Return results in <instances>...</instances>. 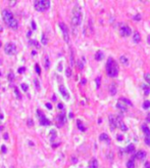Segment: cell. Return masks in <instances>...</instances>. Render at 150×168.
Here are the masks:
<instances>
[{
	"label": "cell",
	"mask_w": 150,
	"mask_h": 168,
	"mask_svg": "<svg viewBox=\"0 0 150 168\" xmlns=\"http://www.w3.org/2000/svg\"><path fill=\"white\" fill-rule=\"evenodd\" d=\"M2 17H3V21L4 23L12 30H17L18 27V23L17 21L13 18V14L10 10L8 9H4L2 11Z\"/></svg>",
	"instance_id": "1"
},
{
	"label": "cell",
	"mask_w": 150,
	"mask_h": 168,
	"mask_svg": "<svg viewBox=\"0 0 150 168\" xmlns=\"http://www.w3.org/2000/svg\"><path fill=\"white\" fill-rule=\"evenodd\" d=\"M106 73L110 77H117L118 74V66L112 58H109L106 63Z\"/></svg>",
	"instance_id": "2"
},
{
	"label": "cell",
	"mask_w": 150,
	"mask_h": 168,
	"mask_svg": "<svg viewBox=\"0 0 150 168\" xmlns=\"http://www.w3.org/2000/svg\"><path fill=\"white\" fill-rule=\"evenodd\" d=\"M34 7L37 11H46L50 7V1L49 0H37L34 2Z\"/></svg>",
	"instance_id": "3"
},
{
	"label": "cell",
	"mask_w": 150,
	"mask_h": 168,
	"mask_svg": "<svg viewBox=\"0 0 150 168\" xmlns=\"http://www.w3.org/2000/svg\"><path fill=\"white\" fill-rule=\"evenodd\" d=\"M82 18H83L82 11H81L79 7H77L74 10V14H72V25L74 27L79 26L82 23Z\"/></svg>",
	"instance_id": "4"
},
{
	"label": "cell",
	"mask_w": 150,
	"mask_h": 168,
	"mask_svg": "<svg viewBox=\"0 0 150 168\" xmlns=\"http://www.w3.org/2000/svg\"><path fill=\"white\" fill-rule=\"evenodd\" d=\"M4 51L6 54L12 55L15 53V51H17V46H15V44L12 43V42H8V43H6L4 46Z\"/></svg>",
	"instance_id": "5"
},
{
	"label": "cell",
	"mask_w": 150,
	"mask_h": 168,
	"mask_svg": "<svg viewBox=\"0 0 150 168\" xmlns=\"http://www.w3.org/2000/svg\"><path fill=\"white\" fill-rule=\"evenodd\" d=\"M59 27H60V30L61 32H62V36H63V39L65 42L70 41V35H68V30H67V27L65 26V24H63V23H59Z\"/></svg>",
	"instance_id": "6"
},
{
	"label": "cell",
	"mask_w": 150,
	"mask_h": 168,
	"mask_svg": "<svg viewBox=\"0 0 150 168\" xmlns=\"http://www.w3.org/2000/svg\"><path fill=\"white\" fill-rule=\"evenodd\" d=\"M37 114H38V116H39L38 118H39V122H40V124L42 126H48V125H50V121L45 117V115L43 114L42 111H37Z\"/></svg>",
	"instance_id": "7"
},
{
	"label": "cell",
	"mask_w": 150,
	"mask_h": 168,
	"mask_svg": "<svg viewBox=\"0 0 150 168\" xmlns=\"http://www.w3.org/2000/svg\"><path fill=\"white\" fill-rule=\"evenodd\" d=\"M120 33H121V35H122V36H124V37H128V36H130L131 34H132V30L130 29V27H129V26L125 25V26L121 27V29H120Z\"/></svg>",
	"instance_id": "8"
},
{
	"label": "cell",
	"mask_w": 150,
	"mask_h": 168,
	"mask_svg": "<svg viewBox=\"0 0 150 168\" xmlns=\"http://www.w3.org/2000/svg\"><path fill=\"white\" fill-rule=\"evenodd\" d=\"M115 121H117V127L121 128L122 131H127V130H128V127H127V126L125 125V123L122 122V119L121 116L115 117Z\"/></svg>",
	"instance_id": "9"
},
{
	"label": "cell",
	"mask_w": 150,
	"mask_h": 168,
	"mask_svg": "<svg viewBox=\"0 0 150 168\" xmlns=\"http://www.w3.org/2000/svg\"><path fill=\"white\" fill-rule=\"evenodd\" d=\"M59 91H60V93H61V95L63 96L64 100H67V101L70 100V94H68L67 88H65L63 85H60V86H59Z\"/></svg>",
	"instance_id": "10"
},
{
	"label": "cell",
	"mask_w": 150,
	"mask_h": 168,
	"mask_svg": "<svg viewBox=\"0 0 150 168\" xmlns=\"http://www.w3.org/2000/svg\"><path fill=\"white\" fill-rule=\"evenodd\" d=\"M56 121H57V126H58V127H61V126H62V125L64 124V122H65V116H64V113H63V114H60V115L57 116Z\"/></svg>",
	"instance_id": "11"
},
{
	"label": "cell",
	"mask_w": 150,
	"mask_h": 168,
	"mask_svg": "<svg viewBox=\"0 0 150 168\" xmlns=\"http://www.w3.org/2000/svg\"><path fill=\"white\" fill-rule=\"evenodd\" d=\"M108 120H109V124H110L111 130H113L114 127H117V121H115V117H113L112 115H110L108 117Z\"/></svg>",
	"instance_id": "12"
},
{
	"label": "cell",
	"mask_w": 150,
	"mask_h": 168,
	"mask_svg": "<svg viewBox=\"0 0 150 168\" xmlns=\"http://www.w3.org/2000/svg\"><path fill=\"white\" fill-rule=\"evenodd\" d=\"M99 164H98V161L96 160L95 158H93L91 160V161L89 162V166H88V168H98Z\"/></svg>",
	"instance_id": "13"
},
{
	"label": "cell",
	"mask_w": 150,
	"mask_h": 168,
	"mask_svg": "<svg viewBox=\"0 0 150 168\" xmlns=\"http://www.w3.org/2000/svg\"><path fill=\"white\" fill-rule=\"evenodd\" d=\"M136 158L139 159V160H144L146 158V152L144 151H139L136 154Z\"/></svg>",
	"instance_id": "14"
},
{
	"label": "cell",
	"mask_w": 150,
	"mask_h": 168,
	"mask_svg": "<svg viewBox=\"0 0 150 168\" xmlns=\"http://www.w3.org/2000/svg\"><path fill=\"white\" fill-rule=\"evenodd\" d=\"M133 41L134 43H139V42L141 41V35L138 32H135L133 35Z\"/></svg>",
	"instance_id": "15"
},
{
	"label": "cell",
	"mask_w": 150,
	"mask_h": 168,
	"mask_svg": "<svg viewBox=\"0 0 150 168\" xmlns=\"http://www.w3.org/2000/svg\"><path fill=\"white\" fill-rule=\"evenodd\" d=\"M103 56H104V53H103L101 50H99L96 52V54H95V60H101L103 59Z\"/></svg>",
	"instance_id": "16"
},
{
	"label": "cell",
	"mask_w": 150,
	"mask_h": 168,
	"mask_svg": "<svg viewBox=\"0 0 150 168\" xmlns=\"http://www.w3.org/2000/svg\"><path fill=\"white\" fill-rule=\"evenodd\" d=\"M142 129H143V131L145 132V137H150V129H149V127H147L146 125H143V126H142Z\"/></svg>",
	"instance_id": "17"
},
{
	"label": "cell",
	"mask_w": 150,
	"mask_h": 168,
	"mask_svg": "<svg viewBox=\"0 0 150 168\" xmlns=\"http://www.w3.org/2000/svg\"><path fill=\"white\" fill-rule=\"evenodd\" d=\"M115 93H117V85H115V83H111L110 84V94L114 95Z\"/></svg>",
	"instance_id": "18"
},
{
	"label": "cell",
	"mask_w": 150,
	"mask_h": 168,
	"mask_svg": "<svg viewBox=\"0 0 150 168\" xmlns=\"http://www.w3.org/2000/svg\"><path fill=\"white\" fill-rule=\"evenodd\" d=\"M99 139L101 140H106V142H109L110 140V138H109V136L106 134V133H102V134H100V136H99Z\"/></svg>",
	"instance_id": "19"
},
{
	"label": "cell",
	"mask_w": 150,
	"mask_h": 168,
	"mask_svg": "<svg viewBox=\"0 0 150 168\" xmlns=\"http://www.w3.org/2000/svg\"><path fill=\"white\" fill-rule=\"evenodd\" d=\"M142 88L144 89V92H145V94L146 95H148L149 94V92H150V88H149V86L147 85V84H142Z\"/></svg>",
	"instance_id": "20"
},
{
	"label": "cell",
	"mask_w": 150,
	"mask_h": 168,
	"mask_svg": "<svg viewBox=\"0 0 150 168\" xmlns=\"http://www.w3.org/2000/svg\"><path fill=\"white\" fill-rule=\"evenodd\" d=\"M120 60H121V63H122V65H126V66H128L129 62H128V59H127L125 55H122L121 58H120Z\"/></svg>",
	"instance_id": "21"
},
{
	"label": "cell",
	"mask_w": 150,
	"mask_h": 168,
	"mask_svg": "<svg viewBox=\"0 0 150 168\" xmlns=\"http://www.w3.org/2000/svg\"><path fill=\"white\" fill-rule=\"evenodd\" d=\"M134 150H135V147H134V144H129L128 147H127V149H126V152L127 153H133L134 152Z\"/></svg>",
	"instance_id": "22"
},
{
	"label": "cell",
	"mask_w": 150,
	"mask_h": 168,
	"mask_svg": "<svg viewBox=\"0 0 150 168\" xmlns=\"http://www.w3.org/2000/svg\"><path fill=\"white\" fill-rule=\"evenodd\" d=\"M135 167V163H134L133 160H129L127 162V168H134Z\"/></svg>",
	"instance_id": "23"
},
{
	"label": "cell",
	"mask_w": 150,
	"mask_h": 168,
	"mask_svg": "<svg viewBox=\"0 0 150 168\" xmlns=\"http://www.w3.org/2000/svg\"><path fill=\"white\" fill-rule=\"evenodd\" d=\"M77 123H78V127H79L80 130H82V131H85V130H86V128L83 126V124L81 123V121H80V120L77 121Z\"/></svg>",
	"instance_id": "24"
},
{
	"label": "cell",
	"mask_w": 150,
	"mask_h": 168,
	"mask_svg": "<svg viewBox=\"0 0 150 168\" xmlns=\"http://www.w3.org/2000/svg\"><path fill=\"white\" fill-rule=\"evenodd\" d=\"M149 108H150V102H149V101H145L144 104H143V109L147 110V109H149Z\"/></svg>",
	"instance_id": "25"
},
{
	"label": "cell",
	"mask_w": 150,
	"mask_h": 168,
	"mask_svg": "<svg viewBox=\"0 0 150 168\" xmlns=\"http://www.w3.org/2000/svg\"><path fill=\"white\" fill-rule=\"evenodd\" d=\"M120 101H122V102H126V104H128L129 106H132V102H131L128 98H124V97H121L120 98Z\"/></svg>",
	"instance_id": "26"
},
{
	"label": "cell",
	"mask_w": 150,
	"mask_h": 168,
	"mask_svg": "<svg viewBox=\"0 0 150 168\" xmlns=\"http://www.w3.org/2000/svg\"><path fill=\"white\" fill-rule=\"evenodd\" d=\"M117 108L121 109L122 111H125V112L127 111V108H126V107H125V106H122V104H120V102H118V104H117Z\"/></svg>",
	"instance_id": "27"
},
{
	"label": "cell",
	"mask_w": 150,
	"mask_h": 168,
	"mask_svg": "<svg viewBox=\"0 0 150 168\" xmlns=\"http://www.w3.org/2000/svg\"><path fill=\"white\" fill-rule=\"evenodd\" d=\"M50 66V62H49V59H48V56H46L45 58V68H46V70L49 68Z\"/></svg>",
	"instance_id": "28"
},
{
	"label": "cell",
	"mask_w": 150,
	"mask_h": 168,
	"mask_svg": "<svg viewBox=\"0 0 150 168\" xmlns=\"http://www.w3.org/2000/svg\"><path fill=\"white\" fill-rule=\"evenodd\" d=\"M42 44H43V45H46V44H47V39H46V36L44 35V34H43V35H42Z\"/></svg>",
	"instance_id": "29"
},
{
	"label": "cell",
	"mask_w": 150,
	"mask_h": 168,
	"mask_svg": "<svg viewBox=\"0 0 150 168\" xmlns=\"http://www.w3.org/2000/svg\"><path fill=\"white\" fill-rule=\"evenodd\" d=\"M65 74H67V77H71L72 76V71L70 68H67V70H65Z\"/></svg>",
	"instance_id": "30"
},
{
	"label": "cell",
	"mask_w": 150,
	"mask_h": 168,
	"mask_svg": "<svg viewBox=\"0 0 150 168\" xmlns=\"http://www.w3.org/2000/svg\"><path fill=\"white\" fill-rule=\"evenodd\" d=\"M144 78H145V80H146V81H147V82L150 84V74L146 73V74L144 75Z\"/></svg>",
	"instance_id": "31"
},
{
	"label": "cell",
	"mask_w": 150,
	"mask_h": 168,
	"mask_svg": "<svg viewBox=\"0 0 150 168\" xmlns=\"http://www.w3.org/2000/svg\"><path fill=\"white\" fill-rule=\"evenodd\" d=\"M30 44L35 45V46H37V47H39V46H40V44L38 43V42H37L36 40H32V41H30Z\"/></svg>",
	"instance_id": "32"
},
{
	"label": "cell",
	"mask_w": 150,
	"mask_h": 168,
	"mask_svg": "<svg viewBox=\"0 0 150 168\" xmlns=\"http://www.w3.org/2000/svg\"><path fill=\"white\" fill-rule=\"evenodd\" d=\"M71 65H72V67L74 66V52H71Z\"/></svg>",
	"instance_id": "33"
},
{
	"label": "cell",
	"mask_w": 150,
	"mask_h": 168,
	"mask_svg": "<svg viewBox=\"0 0 150 168\" xmlns=\"http://www.w3.org/2000/svg\"><path fill=\"white\" fill-rule=\"evenodd\" d=\"M21 87H22V89L24 90V91H28V86H27L25 83H22V85H21Z\"/></svg>",
	"instance_id": "34"
},
{
	"label": "cell",
	"mask_w": 150,
	"mask_h": 168,
	"mask_svg": "<svg viewBox=\"0 0 150 168\" xmlns=\"http://www.w3.org/2000/svg\"><path fill=\"white\" fill-rule=\"evenodd\" d=\"M35 68H36V72H37V74H40L41 73V69H40V67H39V65H36L35 66Z\"/></svg>",
	"instance_id": "35"
},
{
	"label": "cell",
	"mask_w": 150,
	"mask_h": 168,
	"mask_svg": "<svg viewBox=\"0 0 150 168\" xmlns=\"http://www.w3.org/2000/svg\"><path fill=\"white\" fill-rule=\"evenodd\" d=\"M96 87H97V88L100 87V78L99 77L96 78Z\"/></svg>",
	"instance_id": "36"
},
{
	"label": "cell",
	"mask_w": 150,
	"mask_h": 168,
	"mask_svg": "<svg viewBox=\"0 0 150 168\" xmlns=\"http://www.w3.org/2000/svg\"><path fill=\"white\" fill-rule=\"evenodd\" d=\"M145 144L147 146H150V137H145Z\"/></svg>",
	"instance_id": "37"
},
{
	"label": "cell",
	"mask_w": 150,
	"mask_h": 168,
	"mask_svg": "<svg viewBox=\"0 0 150 168\" xmlns=\"http://www.w3.org/2000/svg\"><path fill=\"white\" fill-rule=\"evenodd\" d=\"M34 81H35V84H36V88H37V89L40 88V85H39V82H38V79H35Z\"/></svg>",
	"instance_id": "38"
},
{
	"label": "cell",
	"mask_w": 150,
	"mask_h": 168,
	"mask_svg": "<svg viewBox=\"0 0 150 168\" xmlns=\"http://www.w3.org/2000/svg\"><path fill=\"white\" fill-rule=\"evenodd\" d=\"M144 168H150V162L149 161H147L145 163V166H144Z\"/></svg>",
	"instance_id": "39"
},
{
	"label": "cell",
	"mask_w": 150,
	"mask_h": 168,
	"mask_svg": "<svg viewBox=\"0 0 150 168\" xmlns=\"http://www.w3.org/2000/svg\"><path fill=\"white\" fill-rule=\"evenodd\" d=\"M1 149H2V153H6V151H7V149H6V147L3 144V146L1 147Z\"/></svg>",
	"instance_id": "40"
},
{
	"label": "cell",
	"mask_w": 150,
	"mask_h": 168,
	"mask_svg": "<svg viewBox=\"0 0 150 168\" xmlns=\"http://www.w3.org/2000/svg\"><path fill=\"white\" fill-rule=\"evenodd\" d=\"M46 107H47V108H48L49 110H51V109H52V105L50 104V102H47V104H46Z\"/></svg>",
	"instance_id": "41"
},
{
	"label": "cell",
	"mask_w": 150,
	"mask_h": 168,
	"mask_svg": "<svg viewBox=\"0 0 150 168\" xmlns=\"http://www.w3.org/2000/svg\"><path fill=\"white\" fill-rule=\"evenodd\" d=\"M140 18H141L140 14H137V16H136L135 18H134V20H135V21H139V20H140Z\"/></svg>",
	"instance_id": "42"
},
{
	"label": "cell",
	"mask_w": 150,
	"mask_h": 168,
	"mask_svg": "<svg viewBox=\"0 0 150 168\" xmlns=\"http://www.w3.org/2000/svg\"><path fill=\"white\" fill-rule=\"evenodd\" d=\"M14 90H15V93H17V97H18V98H21V95H20V92H18V89H17V88H15Z\"/></svg>",
	"instance_id": "43"
},
{
	"label": "cell",
	"mask_w": 150,
	"mask_h": 168,
	"mask_svg": "<svg viewBox=\"0 0 150 168\" xmlns=\"http://www.w3.org/2000/svg\"><path fill=\"white\" fill-rule=\"evenodd\" d=\"M28 124H29V126H33V124H34V123H33V120H30V119H29V120H28Z\"/></svg>",
	"instance_id": "44"
},
{
	"label": "cell",
	"mask_w": 150,
	"mask_h": 168,
	"mask_svg": "<svg viewBox=\"0 0 150 168\" xmlns=\"http://www.w3.org/2000/svg\"><path fill=\"white\" fill-rule=\"evenodd\" d=\"M79 67H80V69H83V64L81 63V60H79Z\"/></svg>",
	"instance_id": "45"
},
{
	"label": "cell",
	"mask_w": 150,
	"mask_h": 168,
	"mask_svg": "<svg viewBox=\"0 0 150 168\" xmlns=\"http://www.w3.org/2000/svg\"><path fill=\"white\" fill-rule=\"evenodd\" d=\"M26 70V69L24 68V67H22V69H20V70H18V73H22V72H24Z\"/></svg>",
	"instance_id": "46"
},
{
	"label": "cell",
	"mask_w": 150,
	"mask_h": 168,
	"mask_svg": "<svg viewBox=\"0 0 150 168\" xmlns=\"http://www.w3.org/2000/svg\"><path fill=\"white\" fill-rule=\"evenodd\" d=\"M32 25H33V29L35 30V29H36V25H35V22H32Z\"/></svg>",
	"instance_id": "47"
},
{
	"label": "cell",
	"mask_w": 150,
	"mask_h": 168,
	"mask_svg": "<svg viewBox=\"0 0 150 168\" xmlns=\"http://www.w3.org/2000/svg\"><path fill=\"white\" fill-rule=\"evenodd\" d=\"M146 120H147L148 122H150V114H148V116H147V119H146Z\"/></svg>",
	"instance_id": "48"
},
{
	"label": "cell",
	"mask_w": 150,
	"mask_h": 168,
	"mask_svg": "<svg viewBox=\"0 0 150 168\" xmlns=\"http://www.w3.org/2000/svg\"><path fill=\"white\" fill-rule=\"evenodd\" d=\"M3 137H4L5 139H7V138H8V134H7V133H6V134H4V136H3Z\"/></svg>",
	"instance_id": "49"
},
{
	"label": "cell",
	"mask_w": 150,
	"mask_h": 168,
	"mask_svg": "<svg viewBox=\"0 0 150 168\" xmlns=\"http://www.w3.org/2000/svg\"><path fill=\"white\" fill-rule=\"evenodd\" d=\"M58 108H59V109H62V108H63V106L61 105V104H58Z\"/></svg>",
	"instance_id": "50"
},
{
	"label": "cell",
	"mask_w": 150,
	"mask_h": 168,
	"mask_svg": "<svg viewBox=\"0 0 150 168\" xmlns=\"http://www.w3.org/2000/svg\"><path fill=\"white\" fill-rule=\"evenodd\" d=\"M58 71H59V72L61 71V64H59V66H58Z\"/></svg>",
	"instance_id": "51"
},
{
	"label": "cell",
	"mask_w": 150,
	"mask_h": 168,
	"mask_svg": "<svg viewBox=\"0 0 150 168\" xmlns=\"http://www.w3.org/2000/svg\"><path fill=\"white\" fill-rule=\"evenodd\" d=\"M147 42H148V43L150 44V35L148 36V38H147Z\"/></svg>",
	"instance_id": "52"
},
{
	"label": "cell",
	"mask_w": 150,
	"mask_h": 168,
	"mask_svg": "<svg viewBox=\"0 0 150 168\" xmlns=\"http://www.w3.org/2000/svg\"><path fill=\"white\" fill-rule=\"evenodd\" d=\"M82 83L85 84V83H86V79H83V80H82Z\"/></svg>",
	"instance_id": "53"
},
{
	"label": "cell",
	"mask_w": 150,
	"mask_h": 168,
	"mask_svg": "<svg viewBox=\"0 0 150 168\" xmlns=\"http://www.w3.org/2000/svg\"><path fill=\"white\" fill-rule=\"evenodd\" d=\"M0 119H3V115H2L1 113H0Z\"/></svg>",
	"instance_id": "54"
},
{
	"label": "cell",
	"mask_w": 150,
	"mask_h": 168,
	"mask_svg": "<svg viewBox=\"0 0 150 168\" xmlns=\"http://www.w3.org/2000/svg\"><path fill=\"white\" fill-rule=\"evenodd\" d=\"M1 129H2V127H0V130H1Z\"/></svg>",
	"instance_id": "55"
},
{
	"label": "cell",
	"mask_w": 150,
	"mask_h": 168,
	"mask_svg": "<svg viewBox=\"0 0 150 168\" xmlns=\"http://www.w3.org/2000/svg\"><path fill=\"white\" fill-rule=\"evenodd\" d=\"M0 46H1V42H0Z\"/></svg>",
	"instance_id": "56"
},
{
	"label": "cell",
	"mask_w": 150,
	"mask_h": 168,
	"mask_svg": "<svg viewBox=\"0 0 150 168\" xmlns=\"http://www.w3.org/2000/svg\"><path fill=\"white\" fill-rule=\"evenodd\" d=\"M0 75H1V73H0Z\"/></svg>",
	"instance_id": "57"
}]
</instances>
